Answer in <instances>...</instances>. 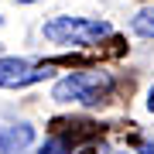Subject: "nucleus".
Masks as SVG:
<instances>
[{
  "label": "nucleus",
  "instance_id": "1",
  "mask_svg": "<svg viewBox=\"0 0 154 154\" xmlns=\"http://www.w3.org/2000/svg\"><path fill=\"white\" fill-rule=\"evenodd\" d=\"M113 79L106 72H72V75L58 79L51 89V99L58 103H82V106H96L103 103V96L110 93Z\"/></svg>",
  "mask_w": 154,
  "mask_h": 154
},
{
  "label": "nucleus",
  "instance_id": "2",
  "mask_svg": "<svg viewBox=\"0 0 154 154\" xmlns=\"http://www.w3.org/2000/svg\"><path fill=\"white\" fill-rule=\"evenodd\" d=\"M110 31V21H96V17H55L45 24V38L55 45H96Z\"/></svg>",
  "mask_w": 154,
  "mask_h": 154
},
{
  "label": "nucleus",
  "instance_id": "3",
  "mask_svg": "<svg viewBox=\"0 0 154 154\" xmlns=\"http://www.w3.org/2000/svg\"><path fill=\"white\" fill-rule=\"evenodd\" d=\"M48 75H51L48 65H31L24 58H0V86L4 89H21V86L41 82Z\"/></svg>",
  "mask_w": 154,
  "mask_h": 154
},
{
  "label": "nucleus",
  "instance_id": "4",
  "mask_svg": "<svg viewBox=\"0 0 154 154\" xmlns=\"http://www.w3.org/2000/svg\"><path fill=\"white\" fill-rule=\"evenodd\" d=\"M34 144V127L31 123H14L0 130V154H21Z\"/></svg>",
  "mask_w": 154,
  "mask_h": 154
},
{
  "label": "nucleus",
  "instance_id": "5",
  "mask_svg": "<svg viewBox=\"0 0 154 154\" xmlns=\"http://www.w3.org/2000/svg\"><path fill=\"white\" fill-rule=\"evenodd\" d=\"M130 31L140 34V38H154V7H147V11H140L137 17L130 21Z\"/></svg>",
  "mask_w": 154,
  "mask_h": 154
},
{
  "label": "nucleus",
  "instance_id": "6",
  "mask_svg": "<svg viewBox=\"0 0 154 154\" xmlns=\"http://www.w3.org/2000/svg\"><path fill=\"white\" fill-rule=\"evenodd\" d=\"M38 154H69V147H65V140L51 137V140H45V144H41V151H38Z\"/></svg>",
  "mask_w": 154,
  "mask_h": 154
},
{
  "label": "nucleus",
  "instance_id": "7",
  "mask_svg": "<svg viewBox=\"0 0 154 154\" xmlns=\"http://www.w3.org/2000/svg\"><path fill=\"white\" fill-rule=\"evenodd\" d=\"M147 110L154 113V89H151V93H147Z\"/></svg>",
  "mask_w": 154,
  "mask_h": 154
},
{
  "label": "nucleus",
  "instance_id": "8",
  "mask_svg": "<svg viewBox=\"0 0 154 154\" xmlns=\"http://www.w3.org/2000/svg\"><path fill=\"white\" fill-rule=\"evenodd\" d=\"M17 4H34V0H17Z\"/></svg>",
  "mask_w": 154,
  "mask_h": 154
},
{
  "label": "nucleus",
  "instance_id": "9",
  "mask_svg": "<svg viewBox=\"0 0 154 154\" xmlns=\"http://www.w3.org/2000/svg\"><path fill=\"white\" fill-rule=\"evenodd\" d=\"M0 21H4V17H0Z\"/></svg>",
  "mask_w": 154,
  "mask_h": 154
}]
</instances>
